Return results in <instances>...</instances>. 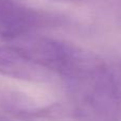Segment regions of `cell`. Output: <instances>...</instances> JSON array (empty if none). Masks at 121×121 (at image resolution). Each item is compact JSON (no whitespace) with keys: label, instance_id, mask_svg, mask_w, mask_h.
Listing matches in <instances>:
<instances>
[{"label":"cell","instance_id":"3","mask_svg":"<svg viewBox=\"0 0 121 121\" xmlns=\"http://www.w3.org/2000/svg\"><path fill=\"white\" fill-rule=\"evenodd\" d=\"M55 1H77V0H55Z\"/></svg>","mask_w":121,"mask_h":121},{"label":"cell","instance_id":"1","mask_svg":"<svg viewBox=\"0 0 121 121\" xmlns=\"http://www.w3.org/2000/svg\"><path fill=\"white\" fill-rule=\"evenodd\" d=\"M52 21L46 13L19 0H0V38L18 40Z\"/></svg>","mask_w":121,"mask_h":121},{"label":"cell","instance_id":"2","mask_svg":"<svg viewBox=\"0 0 121 121\" xmlns=\"http://www.w3.org/2000/svg\"><path fill=\"white\" fill-rule=\"evenodd\" d=\"M0 74L22 81H40L46 71L26 57L13 45H0Z\"/></svg>","mask_w":121,"mask_h":121}]
</instances>
